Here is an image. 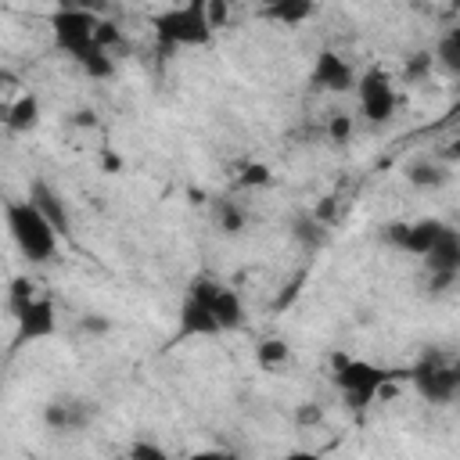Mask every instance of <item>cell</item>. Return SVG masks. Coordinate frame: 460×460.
I'll return each instance as SVG.
<instances>
[{"label": "cell", "mask_w": 460, "mask_h": 460, "mask_svg": "<svg viewBox=\"0 0 460 460\" xmlns=\"http://www.w3.org/2000/svg\"><path fill=\"white\" fill-rule=\"evenodd\" d=\"M219 230L223 234H241L244 230V212L237 201H219Z\"/></svg>", "instance_id": "44dd1931"}, {"label": "cell", "mask_w": 460, "mask_h": 460, "mask_svg": "<svg viewBox=\"0 0 460 460\" xmlns=\"http://www.w3.org/2000/svg\"><path fill=\"white\" fill-rule=\"evenodd\" d=\"M449 165H442V162H435V158H417V162H410L406 165V180L413 183V187H420V190H435V187H442V183H449Z\"/></svg>", "instance_id": "2e32d148"}, {"label": "cell", "mask_w": 460, "mask_h": 460, "mask_svg": "<svg viewBox=\"0 0 460 460\" xmlns=\"http://www.w3.org/2000/svg\"><path fill=\"white\" fill-rule=\"evenodd\" d=\"M101 162H104V169H108V172H119V169H122V158H119V155H111V151H104V158H101Z\"/></svg>", "instance_id": "1f68e13d"}, {"label": "cell", "mask_w": 460, "mask_h": 460, "mask_svg": "<svg viewBox=\"0 0 460 460\" xmlns=\"http://www.w3.org/2000/svg\"><path fill=\"white\" fill-rule=\"evenodd\" d=\"M309 79H313L316 90H327V93H349V90H356V72H352V65H349L341 54H334V50L316 54V65H313Z\"/></svg>", "instance_id": "9c48e42d"}, {"label": "cell", "mask_w": 460, "mask_h": 460, "mask_svg": "<svg viewBox=\"0 0 460 460\" xmlns=\"http://www.w3.org/2000/svg\"><path fill=\"white\" fill-rule=\"evenodd\" d=\"M79 327H83L86 334H104V331L111 327V320H104L101 313H86V316L79 320Z\"/></svg>", "instance_id": "83f0119b"}, {"label": "cell", "mask_w": 460, "mask_h": 460, "mask_svg": "<svg viewBox=\"0 0 460 460\" xmlns=\"http://www.w3.org/2000/svg\"><path fill=\"white\" fill-rule=\"evenodd\" d=\"M280 460H320L313 449H291V453H284Z\"/></svg>", "instance_id": "4dcf8cb0"}, {"label": "cell", "mask_w": 460, "mask_h": 460, "mask_svg": "<svg viewBox=\"0 0 460 460\" xmlns=\"http://www.w3.org/2000/svg\"><path fill=\"white\" fill-rule=\"evenodd\" d=\"M25 201H29V205L47 219V226H50L58 237H68V234H72V216H68L65 198H61V190H58V187H50L43 176H36V180L29 183Z\"/></svg>", "instance_id": "ba28073f"}, {"label": "cell", "mask_w": 460, "mask_h": 460, "mask_svg": "<svg viewBox=\"0 0 460 460\" xmlns=\"http://www.w3.org/2000/svg\"><path fill=\"white\" fill-rule=\"evenodd\" d=\"M431 61H438L449 75H460V29H449V32L435 43Z\"/></svg>", "instance_id": "ac0fdd59"}, {"label": "cell", "mask_w": 460, "mask_h": 460, "mask_svg": "<svg viewBox=\"0 0 460 460\" xmlns=\"http://www.w3.org/2000/svg\"><path fill=\"white\" fill-rule=\"evenodd\" d=\"M356 97H359V111L377 126L388 122L395 111V90L381 68H367L363 75H356Z\"/></svg>", "instance_id": "52a82bcc"}, {"label": "cell", "mask_w": 460, "mask_h": 460, "mask_svg": "<svg viewBox=\"0 0 460 460\" xmlns=\"http://www.w3.org/2000/svg\"><path fill=\"white\" fill-rule=\"evenodd\" d=\"M50 29H54V43L58 50H65L90 79H108L115 72V58L104 54L93 43V29H97V14L75 4H65L50 14Z\"/></svg>", "instance_id": "6da1fadb"}, {"label": "cell", "mask_w": 460, "mask_h": 460, "mask_svg": "<svg viewBox=\"0 0 460 460\" xmlns=\"http://www.w3.org/2000/svg\"><path fill=\"white\" fill-rule=\"evenodd\" d=\"M4 223H7V234H11L14 248H18L32 266H43V262L54 259V252H58V234L47 226V219H43L25 198L4 205Z\"/></svg>", "instance_id": "3957f363"}, {"label": "cell", "mask_w": 460, "mask_h": 460, "mask_svg": "<svg viewBox=\"0 0 460 460\" xmlns=\"http://www.w3.org/2000/svg\"><path fill=\"white\" fill-rule=\"evenodd\" d=\"M14 313V338H11V352L32 345V341H43V338H54L58 331V316H54V302L47 295H32L29 302H22Z\"/></svg>", "instance_id": "8992f818"}, {"label": "cell", "mask_w": 460, "mask_h": 460, "mask_svg": "<svg viewBox=\"0 0 460 460\" xmlns=\"http://www.w3.org/2000/svg\"><path fill=\"white\" fill-rule=\"evenodd\" d=\"M327 137H331L334 144H345V140L352 137V119H349V115H341V111H334V115H331V122H327Z\"/></svg>", "instance_id": "d4e9b609"}, {"label": "cell", "mask_w": 460, "mask_h": 460, "mask_svg": "<svg viewBox=\"0 0 460 460\" xmlns=\"http://www.w3.org/2000/svg\"><path fill=\"white\" fill-rule=\"evenodd\" d=\"M219 327L212 320V309L208 302L194 298V295H183L180 302V316H176V338L172 341H187V338H216Z\"/></svg>", "instance_id": "30bf717a"}, {"label": "cell", "mask_w": 460, "mask_h": 460, "mask_svg": "<svg viewBox=\"0 0 460 460\" xmlns=\"http://www.w3.org/2000/svg\"><path fill=\"white\" fill-rule=\"evenodd\" d=\"M32 295H36V284H32L29 277H14V280H11V288H7V305H11V309H18V305H22V302H29Z\"/></svg>", "instance_id": "603a6c76"}, {"label": "cell", "mask_w": 460, "mask_h": 460, "mask_svg": "<svg viewBox=\"0 0 460 460\" xmlns=\"http://www.w3.org/2000/svg\"><path fill=\"white\" fill-rule=\"evenodd\" d=\"M255 359H259L262 370H277V367H284V363L291 359V349H288L284 338H266V341L255 349Z\"/></svg>", "instance_id": "d6986e66"}, {"label": "cell", "mask_w": 460, "mask_h": 460, "mask_svg": "<svg viewBox=\"0 0 460 460\" xmlns=\"http://www.w3.org/2000/svg\"><path fill=\"white\" fill-rule=\"evenodd\" d=\"M424 270L428 273H460V234L453 226H446L442 237L431 244V252L424 255Z\"/></svg>", "instance_id": "7c38bea8"}, {"label": "cell", "mask_w": 460, "mask_h": 460, "mask_svg": "<svg viewBox=\"0 0 460 460\" xmlns=\"http://www.w3.org/2000/svg\"><path fill=\"white\" fill-rule=\"evenodd\" d=\"M0 83H14V79H11V75H7L4 68H0Z\"/></svg>", "instance_id": "d6a6232c"}, {"label": "cell", "mask_w": 460, "mask_h": 460, "mask_svg": "<svg viewBox=\"0 0 460 460\" xmlns=\"http://www.w3.org/2000/svg\"><path fill=\"white\" fill-rule=\"evenodd\" d=\"M406 377L413 381V388L420 392V399H428V402H435V406L453 402L456 392H460V370H456V363H453L449 356L435 352V349H428V352L410 367Z\"/></svg>", "instance_id": "5b68a950"}, {"label": "cell", "mask_w": 460, "mask_h": 460, "mask_svg": "<svg viewBox=\"0 0 460 460\" xmlns=\"http://www.w3.org/2000/svg\"><path fill=\"white\" fill-rule=\"evenodd\" d=\"M129 460H169V453H165L158 442L140 438V442H133V446H129Z\"/></svg>", "instance_id": "cb8c5ba5"}, {"label": "cell", "mask_w": 460, "mask_h": 460, "mask_svg": "<svg viewBox=\"0 0 460 460\" xmlns=\"http://www.w3.org/2000/svg\"><path fill=\"white\" fill-rule=\"evenodd\" d=\"M4 126H7L11 133H29V129H36V126H40V101H36V93L14 97V101L4 108Z\"/></svg>", "instance_id": "9a60e30c"}, {"label": "cell", "mask_w": 460, "mask_h": 460, "mask_svg": "<svg viewBox=\"0 0 460 460\" xmlns=\"http://www.w3.org/2000/svg\"><path fill=\"white\" fill-rule=\"evenodd\" d=\"M93 43H97L104 54H111L115 47H122V29H119L115 22H108V18H97V29H93Z\"/></svg>", "instance_id": "ffe728a7"}, {"label": "cell", "mask_w": 460, "mask_h": 460, "mask_svg": "<svg viewBox=\"0 0 460 460\" xmlns=\"http://www.w3.org/2000/svg\"><path fill=\"white\" fill-rule=\"evenodd\" d=\"M428 72H431V54H413V58L406 61V79H410V83L424 79Z\"/></svg>", "instance_id": "484cf974"}, {"label": "cell", "mask_w": 460, "mask_h": 460, "mask_svg": "<svg viewBox=\"0 0 460 460\" xmlns=\"http://www.w3.org/2000/svg\"><path fill=\"white\" fill-rule=\"evenodd\" d=\"M320 417H323V413H320L316 406H302V410H298V420H302V424H316Z\"/></svg>", "instance_id": "f546056e"}, {"label": "cell", "mask_w": 460, "mask_h": 460, "mask_svg": "<svg viewBox=\"0 0 460 460\" xmlns=\"http://www.w3.org/2000/svg\"><path fill=\"white\" fill-rule=\"evenodd\" d=\"M208 40H212V25L205 18V0L165 7L162 14H155V43L162 58L176 54L180 47H205Z\"/></svg>", "instance_id": "7a4b0ae2"}, {"label": "cell", "mask_w": 460, "mask_h": 460, "mask_svg": "<svg viewBox=\"0 0 460 460\" xmlns=\"http://www.w3.org/2000/svg\"><path fill=\"white\" fill-rule=\"evenodd\" d=\"M334 385H338V392H341V399L356 410V413H363L370 402H374V395L381 392V385L392 377L388 370H381V367H374V363H363V359H352V356H341V352H334Z\"/></svg>", "instance_id": "277c9868"}, {"label": "cell", "mask_w": 460, "mask_h": 460, "mask_svg": "<svg viewBox=\"0 0 460 460\" xmlns=\"http://www.w3.org/2000/svg\"><path fill=\"white\" fill-rule=\"evenodd\" d=\"M270 180H273V172H270V165H262V162L244 165V172L237 176V183H241V187H266Z\"/></svg>", "instance_id": "7402d4cb"}, {"label": "cell", "mask_w": 460, "mask_h": 460, "mask_svg": "<svg viewBox=\"0 0 460 460\" xmlns=\"http://www.w3.org/2000/svg\"><path fill=\"white\" fill-rule=\"evenodd\" d=\"M208 309H212V320H216L219 334L244 327V302H241V295H237L234 288H219L216 298L208 302Z\"/></svg>", "instance_id": "5bb4252c"}, {"label": "cell", "mask_w": 460, "mask_h": 460, "mask_svg": "<svg viewBox=\"0 0 460 460\" xmlns=\"http://www.w3.org/2000/svg\"><path fill=\"white\" fill-rule=\"evenodd\" d=\"M259 14L270 18V22H280V25H298V22H305L313 14V4L309 0H273Z\"/></svg>", "instance_id": "e0dca14e"}, {"label": "cell", "mask_w": 460, "mask_h": 460, "mask_svg": "<svg viewBox=\"0 0 460 460\" xmlns=\"http://www.w3.org/2000/svg\"><path fill=\"white\" fill-rule=\"evenodd\" d=\"M187 460H241V456L226 453V449H201V453H190Z\"/></svg>", "instance_id": "f1b7e54d"}, {"label": "cell", "mask_w": 460, "mask_h": 460, "mask_svg": "<svg viewBox=\"0 0 460 460\" xmlns=\"http://www.w3.org/2000/svg\"><path fill=\"white\" fill-rule=\"evenodd\" d=\"M446 226H449V223H442V219H417V223H406L399 248L410 252V255H420V259H424V255L431 252V244L442 237Z\"/></svg>", "instance_id": "4fadbf2b"}, {"label": "cell", "mask_w": 460, "mask_h": 460, "mask_svg": "<svg viewBox=\"0 0 460 460\" xmlns=\"http://www.w3.org/2000/svg\"><path fill=\"white\" fill-rule=\"evenodd\" d=\"M456 284V273H428V291L431 295H446Z\"/></svg>", "instance_id": "4316f807"}, {"label": "cell", "mask_w": 460, "mask_h": 460, "mask_svg": "<svg viewBox=\"0 0 460 460\" xmlns=\"http://www.w3.org/2000/svg\"><path fill=\"white\" fill-rule=\"evenodd\" d=\"M86 420H90V410L79 399H50L43 406V424L50 431H79L86 428Z\"/></svg>", "instance_id": "8fae6325"}]
</instances>
